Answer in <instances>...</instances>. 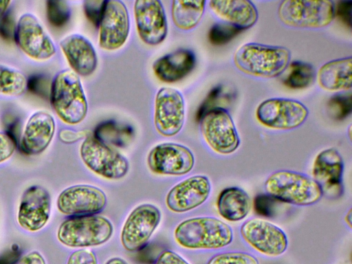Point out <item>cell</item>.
Returning <instances> with one entry per match:
<instances>
[{
	"label": "cell",
	"mask_w": 352,
	"mask_h": 264,
	"mask_svg": "<svg viewBox=\"0 0 352 264\" xmlns=\"http://www.w3.org/2000/svg\"><path fill=\"white\" fill-rule=\"evenodd\" d=\"M113 232L112 223L102 216H72L60 225L57 238L69 248H89L106 243Z\"/></svg>",
	"instance_id": "cell-5"
},
{
	"label": "cell",
	"mask_w": 352,
	"mask_h": 264,
	"mask_svg": "<svg viewBox=\"0 0 352 264\" xmlns=\"http://www.w3.org/2000/svg\"><path fill=\"white\" fill-rule=\"evenodd\" d=\"M67 264H98V261L92 251L80 249L72 253Z\"/></svg>",
	"instance_id": "cell-36"
},
{
	"label": "cell",
	"mask_w": 352,
	"mask_h": 264,
	"mask_svg": "<svg viewBox=\"0 0 352 264\" xmlns=\"http://www.w3.org/2000/svg\"><path fill=\"white\" fill-rule=\"evenodd\" d=\"M351 1H342L334 8V17L337 16L349 28L351 26Z\"/></svg>",
	"instance_id": "cell-38"
},
{
	"label": "cell",
	"mask_w": 352,
	"mask_h": 264,
	"mask_svg": "<svg viewBox=\"0 0 352 264\" xmlns=\"http://www.w3.org/2000/svg\"><path fill=\"white\" fill-rule=\"evenodd\" d=\"M11 3L10 1H0V19L6 12L9 4Z\"/></svg>",
	"instance_id": "cell-43"
},
{
	"label": "cell",
	"mask_w": 352,
	"mask_h": 264,
	"mask_svg": "<svg viewBox=\"0 0 352 264\" xmlns=\"http://www.w3.org/2000/svg\"><path fill=\"white\" fill-rule=\"evenodd\" d=\"M16 148L12 137L6 133L0 132V163L10 158Z\"/></svg>",
	"instance_id": "cell-37"
},
{
	"label": "cell",
	"mask_w": 352,
	"mask_h": 264,
	"mask_svg": "<svg viewBox=\"0 0 352 264\" xmlns=\"http://www.w3.org/2000/svg\"><path fill=\"white\" fill-rule=\"evenodd\" d=\"M51 212L49 192L41 186H31L23 193L17 214L19 226L30 232H36L47 223Z\"/></svg>",
	"instance_id": "cell-18"
},
{
	"label": "cell",
	"mask_w": 352,
	"mask_h": 264,
	"mask_svg": "<svg viewBox=\"0 0 352 264\" xmlns=\"http://www.w3.org/2000/svg\"><path fill=\"white\" fill-rule=\"evenodd\" d=\"M15 264H46V263L40 252L32 251L21 257Z\"/></svg>",
	"instance_id": "cell-42"
},
{
	"label": "cell",
	"mask_w": 352,
	"mask_h": 264,
	"mask_svg": "<svg viewBox=\"0 0 352 264\" xmlns=\"http://www.w3.org/2000/svg\"><path fill=\"white\" fill-rule=\"evenodd\" d=\"M223 90V88L221 85L213 87L210 90L197 111V119L198 120H199L207 111L215 108L214 104L221 98Z\"/></svg>",
	"instance_id": "cell-35"
},
{
	"label": "cell",
	"mask_w": 352,
	"mask_h": 264,
	"mask_svg": "<svg viewBox=\"0 0 352 264\" xmlns=\"http://www.w3.org/2000/svg\"><path fill=\"white\" fill-rule=\"evenodd\" d=\"M80 154L84 164L104 178L119 179L128 173L129 164L127 160L96 137L85 138L80 146Z\"/></svg>",
	"instance_id": "cell-7"
},
{
	"label": "cell",
	"mask_w": 352,
	"mask_h": 264,
	"mask_svg": "<svg viewBox=\"0 0 352 264\" xmlns=\"http://www.w3.org/2000/svg\"><path fill=\"white\" fill-rule=\"evenodd\" d=\"M27 89V79L20 72L0 65V94L20 96Z\"/></svg>",
	"instance_id": "cell-29"
},
{
	"label": "cell",
	"mask_w": 352,
	"mask_h": 264,
	"mask_svg": "<svg viewBox=\"0 0 352 264\" xmlns=\"http://www.w3.org/2000/svg\"><path fill=\"white\" fill-rule=\"evenodd\" d=\"M52 107L65 123L76 124L87 116L88 105L78 76L65 69L54 77L50 89Z\"/></svg>",
	"instance_id": "cell-4"
},
{
	"label": "cell",
	"mask_w": 352,
	"mask_h": 264,
	"mask_svg": "<svg viewBox=\"0 0 352 264\" xmlns=\"http://www.w3.org/2000/svg\"><path fill=\"white\" fill-rule=\"evenodd\" d=\"M263 125L280 130L295 129L308 116L307 108L300 102L287 98H270L262 102L256 111Z\"/></svg>",
	"instance_id": "cell-9"
},
{
	"label": "cell",
	"mask_w": 352,
	"mask_h": 264,
	"mask_svg": "<svg viewBox=\"0 0 352 264\" xmlns=\"http://www.w3.org/2000/svg\"><path fill=\"white\" fill-rule=\"evenodd\" d=\"M148 166L153 173L163 175H183L195 164V157L186 146L176 143H162L153 147L147 157Z\"/></svg>",
	"instance_id": "cell-13"
},
{
	"label": "cell",
	"mask_w": 352,
	"mask_h": 264,
	"mask_svg": "<svg viewBox=\"0 0 352 264\" xmlns=\"http://www.w3.org/2000/svg\"><path fill=\"white\" fill-rule=\"evenodd\" d=\"M315 77V69L311 64L296 60L290 64L289 72L283 82L291 89H303L311 85Z\"/></svg>",
	"instance_id": "cell-28"
},
{
	"label": "cell",
	"mask_w": 352,
	"mask_h": 264,
	"mask_svg": "<svg viewBox=\"0 0 352 264\" xmlns=\"http://www.w3.org/2000/svg\"><path fill=\"white\" fill-rule=\"evenodd\" d=\"M330 114L337 120H343L351 112V95L337 94L331 97L327 103Z\"/></svg>",
	"instance_id": "cell-32"
},
{
	"label": "cell",
	"mask_w": 352,
	"mask_h": 264,
	"mask_svg": "<svg viewBox=\"0 0 352 264\" xmlns=\"http://www.w3.org/2000/svg\"><path fill=\"white\" fill-rule=\"evenodd\" d=\"M175 239L181 246L191 250H217L230 245L233 239L232 228L212 217L186 219L174 232Z\"/></svg>",
	"instance_id": "cell-1"
},
{
	"label": "cell",
	"mask_w": 352,
	"mask_h": 264,
	"mask_svg": "<svg viewBox=\"0 0 352 264\" xmlns=\"http://www.w3.org/2000/svg\"><path fill=\"white\" fill-rule=\"evenodd\" d=\"M134 16L141 40L147 45L161 43L168 33L164 9L158 0H138L134 3Z\"/></svg>",
	"instance_id": "cell-17"
},
{
	"label": "cell",
	"mask_w": 352,
	"mask_h": 264,
	"mask_svg": "<svg viewBox=\"0 0 352 264\" xmlns=\"http://www.w3.org/2000/svg\"><path fill=\"white\" fill-rule=\"evenodd\" d=\"M209 5L218 17L241 30L252 27L258 19L257 10L250 1H210Z\"/></svg>",
	"instance_id": "cell-24"
},
{
	"label": "cell",
	"mask_w": 352,
	"mask_h": 264,
	"mask_svg": "<svg viewBox=\"0 0 352 264\" xmlns=\"http://www.w3.org/2000/svg\"><path fill=\"white\" fill-rule=\"evenodd\" d=\"M195 62V56L192 51L179 49L156 60L153 65V70L161 81L175 82L183 79L193 69Z\"/></svg>",
	"instance_id": "cell-23"
},
{
	"label": "cell",
	"mask_w": 352,
	"mask_h": 264,
	"mask_svg": "<svg viewBox=\"0 0 352 264\" xmlns=\"http://www.w3.org/2000/svg\"><path fill=\"white\" fill-rule=\"evenodd\" d=\"M87 133L85 131H75L72 129H63L60 131V140L64 143H74L79 140L87 138Z\"/></svg>",
	"instance_id": "cell-41"
},
{
	"label": "cell",
	"mask_w": 352,
	"mask_h": 264,
	"mask_svg": "<svg viewBox=\"0 0 352 264\" xmlns=\"http://www.w3.org/2000/svg\"><path fill=\"white\" fill-rule=\"evenodd\" d=\"M16 28V27H15ZM15 28L12 16L9 13H4L0 19V34L5 39L14 38Z\"/></svg>",
	"instance_id": "cell-39"
},
{
	"label": "cell",
	"mask_w": 352,
	"mask_h": 264,
	"mask_svg": "<svg viewBox=\"0 0 352 264\" xmlns=\"http://www.w3.org/2000/svg\"><path fill=\"white\" fill-rule=\"evenodd\" d=\"M185 117L184 100L181 93L171 87H162L155 100L154 124L157 132L171 137L182 129Z\"/></svg>",
	"instance_id": "cell-12"
},
{
	"label": "cell",
	"mask_w": 352,
	"mask_h": 264,
	"mask_svg": "<svg viewBox=\"0 0 352 264\" xmlns=\"http://www.w3.org/2000/svg\"><path fill=\"white\" fill-rule=\"evenodd\" d=\"M106 1L88 0L84 2V10L87 18L94 25L98 27Z\"/></svg>",
	"instance_id": "cell-34"
},
{
	"label": "cell",
	"mask_w": 352,
	"mask_h": 264,
	"mask_svg": "<svg viewBox=\"0 0 352 264\" xmlns=\"http://www.w3.org/2000/svg\"><path fill=\"white\" fill-rule=\"evenodd\" d=\"M205 4V1H173L171 16L174 24L183 30L194 28L202 18Z\"/></svg>",
	"instance_id": "cell-27"
},
{
	"label": "cell",
	"mask_w": 352,
	"mask_h": 264,
	"mask_svg": "<svg viewBox=\"0 0 352 264\" xmlns=\"http://www.w3.org/2000/svg\"><path fill=\"white\" fill-rule=\"evenodd\" d=\"M160 219L161 212L154 205L144 204L133 209L121 232V243L124 249L134 252L142 248L152 236Z\"/></svg>",
	"instance_id": "cell-11"
},
{
	"label": "cell",
	"mask_w": 352,
	"mask_h": 264,
	"mask_svg": "<svg viewBox=\"0 0 352 264\" xmlns=\"http://www.w3.org/2000/svg\"><path fill=\"white\" fill-rule=\"evenodd\" d=\"M345 221L346 224L351 228V210H349V211L346 213L345 216Z\"/></svg>",
	"instance_id": "cell-45"
},
{
	"label": "cell",
	"mask_w": 352,
	"mask_h": 264,
	"mask_svg": "<svg viewBox=\"0 0 352 264\" xmlns=\"http://www.w3.org/2000/svg\"><path fill=\"white\" fill-rule=\"evenodd\" d=\"M47 17L54 27L65 25L70 17V8L65 1L50 0L47 1Z\"/></svg>",
	"instance_id": "cell-30"
},
{
	"label": "cell",
	"mask_w": 352,
	"mask_h": 264,
	"mask_svg": "<svg viewBox=\"0 0 352 264\" xmlns=\"http://www.w3.org/2000/svg\"><path fill=\"white\" fill-rule=\"evenodd\" d=\"M343 170L342 156L336 148H330L316 156L312 178L320 185L323 194L336 195L342 192Z\"/></svg>",
	"instance_id": "cell-20"
},
{
	"label": "cell",
	"mask_w": 352,
	"mask_h": 264,
	"mask_svg": "<svg viewBox=\"0 0 352 264\" xmlns=\"http://www.w3.org/2000/svg\"><path fill=\"white\" fill-rule=\"evenodd\" d=\"M55 131L53 117L47 112L38 111L28 120L21 140V149L27 155H37L50 144Z\"/></svg>",
	"instance_id": "cell-21"
},
{
	"label": "cell",
	"mask_w": 352,
	"mask_h": 264,
	"mask_svg": "<svg viewBox=\"0 0 352 264\" xmlns=\"http://www.w3.org/2000/svg\"><path fill=\"white\" fill-rule=\"evenodd\" d=\"M290 52L280 46L248 43L235 52L234 63L242 72L261 78L279 76L288 66Z\"/></svg>",
	"instance_id": "cell-3"
},
{
	"label": "cell",
	"mask_w": 352,
	"mask_h": 264,
	"mask_svg": "<svg viewBox=\"0 0 352 264\" xmlns=\"http://www.w3.org/2000/svg\"><path fill=\"white\" fill-rule=\"evenodd\" d=\"M14 38L20 49L34 60H47L56 52L50 37L38 19L29 13L22 15L18 21Z\"/></svg>",
	"instance_id": "cell-14"
},
{
	"label": "cell",
	"mask_w": 352,
	"mask_h": 264,
	"mask_svg": "<svg viewBox=\"0 0 352 264\" xmlns=\"http://www.w3.org/2000/svg\"><path fill=\"white\" fill-rule=\"evenodd\" d=\"M207 264H259V262L249 253L226 252L213 256Z\"/></svg>",
	"instance_id": "cell-33"
},
{
	"label": "cell",
	"mask_w": 352,
	"mask_h": 264,
	"mask_svg": "<svg viewBox=\"0 0 352 264\" xmlns=\"http://www.w3.org/2000/svg\"><path fill=\"white\" fill-rule=\"evenodd\" d=\"M210 191L211 184L206 176L194 175L173 186L166 195V204L174 212H185L203 204Z\"/></svg>",
	"instance_id": "cell-19"
},
{
	"label": "cell",
	"mask_w": 352,
	"mask_h": 264,
	"mask_svg": "<svg viewBox=\"0 0 352 264\" xmlns=\"http://www.w3.org/2000/svg\"><path fill=\"white\" fill-rule=\"evenodd\" d=\"M267 194L278 201L296 206H311L322 197L320 185L311 177L292 170H278L265 180Z\"/></svg>",
	"instance_id": "cell-2"
},
{
	"label": "cell",
	"mask_w": 352,
	"mask_h": 264,
	"mask_svg": "<svg viewBox=\"0 0 352 264\" xmlns=\"http://www.w3.org/2000/svg\"><path fill=\"white\" fill-rule=\"evenodd\" d=\"M241 31L243 30L228 23H216L209 31L208 39L214 45H222L230 41Z\"/></svg>",
	"instance_id": "cell-31"
},
{
	"label": "cell",
	"mask_w": 352,
	"mask_h": 264,
	"mask_svg": "<svg viewBox=\"0 0 352 264\" xmlns=\"http://www.w3.org/2000/svg\"><path fill=\"white\" fill-rule=\"evenodd\" d=\"M352 58L346 57L324 64L318 72L319 85L329 91L348 90L351 88Z\"/></svg>",
	"instance_id": "cell-26"
},
{
	"label": "cell",
	"mask_w": 352,
	"mask_h": 264,
	"mask_svg": "<svg viewBox=\"0 0 352 264\" xmlns=\"http://www.w3.org/2000/svg\"><path fill=\"white\" fill-rule=\"evenodd\" d=\"M107 196L99 188L85 184L69 186L58 197L57 208L71 216L96 214L107 204Z\"/></svg>",
	"instance_id": "cell-15"
},
{
	"label": "cell",
	"mask_w": 352,
	"mask_h": 264,
	"mask_svg": "<svg viewBox=\"0 0 352 264\" xmlns=\"http://www.w3.org/2000/svg\"><path fill=\"white\" fill-rule=\"evenodd\" d=\"M201 134L217 153L229 155L240 145V139L230 113L221 107L207 111L199 120Z\"/></svg>",
	"instance_id": "cell-8"
},
{
	"label": "cell",
	"mask_w": 352,
	"mask_h": 264,
	"mask_svg": "<svg viewBox=\"0 0 352 264\" xmlns=\"http://www.w3.org/2000/svg\"><path fill=\"white\" fill-rule=\"evenodd\" d=\"M105 264H129L124 259L119 257H114L110 258Z\"/></svg>",
	"instance_id": "cell-44"
},
{
	"label": "cell",
	"mask_w": 352,
	"mask_h": 264,
	"mask_svg": "<svg viewBox=\"0 0 352 264\" xmlns=\"http://www.w3.org/2000/svg\"><path fill=\"white\" fill-rule=\"evenodd\" d=\"M99 45L106 50H115L126 42L130 29L129 12L120 0L106 1L98 25Z\"/></svg>",
	"instance_id": "cell-16"
},
{
	"label": "cell",
	"mask_w": 352,
	"mask_h": 264,
	"mask_svg": "<svg viewBox=\"0 0 352 264\" xmlns=\"http://www.w3.org/2000/svg\"><path fill=\"white\" fill-rule=\"evenodd\" d=\"M334 8L331 1L286 0L280 3L278 15L290 27L321 28L333 21Z\"/></svg>",
	"instance_id": "cell-6"
},
{
	"label": "cell",
	"mask_w": 352,
	"mask_h": 264,
	"mask_svg": "<svg viewBox=\"0 0 352 264\" xmlns=\"http://www.w3.org/2000/svg\"><path fill=\"white\" fill-rule=\"evenodd\" d=\"M155 264H189L177 253L166 250L158 256Z\"/></svg>",
	"instance_id": "cell-40"
},
{
	"label": "cell",
	"mask_w": 352,
	"mask_h": 264,
	"mask_svg": "<svg viewBox=\"0 0 352 264\" xmlns=\"http://www.w3.org/2000/svg\"><path fill=\"white\" fill-rule=\"evenodd\" d=\"M217 210L224 219L236 222L244 219L250 213L252 201L248 194L239 187L223 189L217 199Z\"/></svg>",
	"instance_id": "cell-25"
},
{
	"label": "cell",
	"mask_w": 352,
	"mask_h": 264,
	"mask_svg": "<svg viewBox=\"0 0 352 264\" xmlns=\"http://www.w3.org/2000/svg\"><path fill=\"white\" fill-rule=\"evenodd\" d=\"M60 46L77 75L87 76L96 70L97 54L92 44L86 38L79 34H72L63 38Z\"/></svg>",
	"instance_id": "cell-22"
},
{
	"label": "cell",
	"mask_w": 352,
	"mask_h": 264,
	"mask_svg": "<svg viewBox=\"0 0 352 264\" xmlns=\"http://www.w3.org/2000/svg\"><path fill=\"white\" fill-rule=\"evenodd\" d=\"M240 234L253 249L267 256H280L287 248L286 234L265 219L253 218L247 220L241 226Z\"/></svg>",
	"instance_id": "cell-10"
}]
</instances>
